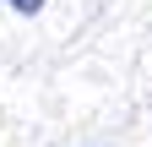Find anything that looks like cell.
I'll use <instances>...</instances> for the list:
<instances>
[{
  "label": "cell",
  "instance_id": "6da1fadb",
  "mask_svg": "<svg viewBox=\"0 0 152 147\" xmlns=\"http://www.w3.org/2000/svg\"><path fill=\"white\" fill-rule=\"evenodd\" d=\"M6 6H11V11H22V16H38L49 0H6Z\"/></svg>",
  "mask_w": 152,
  "mask_h": 147
}]
</instances>
